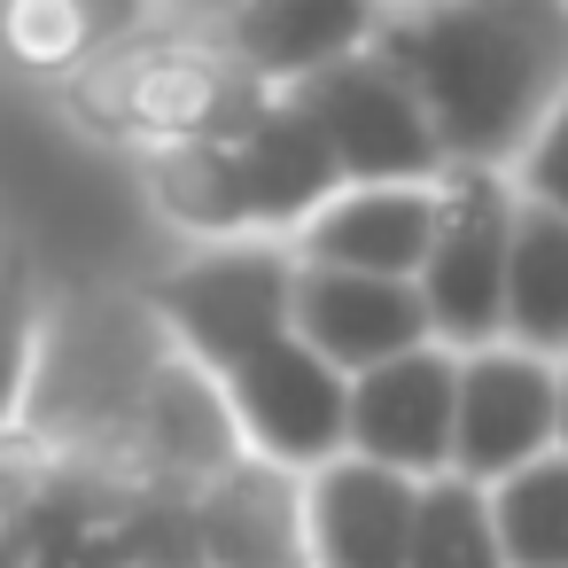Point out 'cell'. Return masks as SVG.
I'll list each match as a JSON object with an SVG mask.
<instances>
[{
	"label": "cell",
	"mask_w": 568,
	"mask_h": 568,
	"mask_svg": "<svg viewBox=\"0 0 568 568\" xmlns=\"http://www.w3.org/2000/svg\"><path fill=\"white\" fill-rule=\"evenodd\" d=\"M273 94L234 71V55L195 40H141L125 32L71 79V110L102 141H242V125Z\"/></svg>",
	"instance_id": "2"
},
{
	"label": "cell",
	"mask_w": 568,
	"mask_h": 568,
	"mask_svg": "<svg viewBox=\"0 0 568 568\" xmlns=\"http://www.w3.org/2000/svg\"><path fill=\"white\" fill-rule=\"evenodd\" d=\"M226 405H234V428L242 444H257V459L273 467H335L351 452V382L296 335H281L273 351H257L250 366H234L226 382Z\"/></svg>",
	"instance_id": "7"
},
{
	"label": "cell",
	"mask_w": 568,
	"mask_h": 568,
	"mask_svg": "<svg viewBox=\"0 0 568 568\" xmlns=\"http://www.w3.org/2000/svg\"><path fill=\"white\" fill-rule=\"evenodd\" d=\"M514 195L498 172H444L436 180V242L420 265V304L436 351H498L506 335V250H514Z\"/></svg>",
	"instance_id": "3"
},
{
	"label": "cell",
	"mask_w": 568,
	"mask_h": 568,
	"mask_svg": "<svg viewBox=\"0 0 568 568\" xmlns=\"http://www.w3.org/2000/svg\"><path fill=\"white\" fill-rule=\"evenodd\" d=\"M374 55L420 102L444 172H498L529 156L568 102V9L545 0H459V9L382 17Z\"/></svg>",
	"instance_id": "1"
},
{
	"label": "cell",
	"mask_w": 568,
	"mask_h": 568,
	"mask_svg": "<svg viewBox=\"0 0 568 568\" xmlns=\"http://www.w3.org/2000/svg\"><path fill=\"white\" fill-rule=\"evenodd\" d=\"M296 343H312L343 382L428 351V304L413 281H358V273H296Z\"/></svg>",
	"instance_id": "9"
},
{
	"label": "cell",
	"mask_w": 568,
	"mask_h": 568,
	"mask_svg": "<svg viewBox=\"0 0 568 568\" xmlns=\"http://www.w3.org/2000/svg\"><path fill=\"white\" fill-rule=\"evenodd\" d=\"M234 149V180H242V211H250V226H312L335 195H343V164H335V149L320 141V125L288 102V94H273L250 125H242V141H226Z\"/></svg>",
	"instance_id": "13"
},
{
	"label": "cell",
	"mask_w": 568,
	"mask_h": 568,
	"mask_svg": "<svg viewBox=\"0 0 568 568\" xmlns=\"http://www.w3.org/2000/svg\"><path fill=\"white\" fill-rule=\"evenodd\" d=\"M490 529L506 568H568V452H545L537 467L506 475L490 490Z\"/></svg>",
	"instance_id": "18"
},
{
	"label": "cell",
	"mask_w": 568,
	"mask_h": 568,
	"mask_svg": "<svg viewBox=\"0 0 568 568\" xmlns=\"http://www.w3.org/2000/svg\"><path fill=\"white\" fill-rule=\"evenodd\" d=\"M452 413H459V358L413 351L351 382V459L389 467L405 483L452 475Z\"/></svg>",
	"instance_id": "8"
},
{
	"label": "cell",
	"mask_w": 568,
	"mask_h": 568,
	"mask_svg": "<svg viewBox=\"0 0 568 568\" xmlns=\"http://www.w3.org/2000/svg\"><path fill=\"white\" fill-rule=\"evenodd\" d=\"M413 514H420V483L366 467L351 452L335 467H320L304 490V537H312L320 568H405Z\"/></svg>",
	"instance_id": "12"
},
{
	"label": "cell",
	"mask_w": 568,
	"mask_h": 568,
	"mask_svg": "<svg viewBox=\"0 0 568 568\" xmlns=\"http://www.w3.org/2000/svg\"><path fill=\"white\" fill-rule=\"evenodd\" d=\"M374 32H382V17L351 9V0H265V9L226 17V55L265 94H288V87L320 79L327 63L374 48Z\"/></svg>",
	"instance_id": "14"
},
{
	"label": "cell",
	"mask_w": 568,
	"mask_h": 568,
	"mask_svg": "<svg viewBox=\"0 0 568 568\" xmlns=\"http://www.w3.org/2000/svg\"><path fill=\"white\" fill-rule=\"evenodd\" d=\"M436 242V187H343L304 234L312 273H358V281H420Z\"/></svg>",
	"instance_id": "11"
},
{
	"label": "cell",
	"mask_w": 568,
	"mask_h": 568,
	"mask_svg": "<svg viewBox=\"0 0 568 568\" xmlns=\"http://www.w3.org/2000/svg\"><path fill=\"white\" fill-rule=\"evenodd\" d=\"M506 335L529 358L568 351V219L521 203L506 250Z\"/></svg>",
	"instance_id": "16"
},
{
	"label": "cell",
	"mask_w": 568,
	"mask_h": 568,
	"mask_svg": "<svg viewBox=\"0 0 568 568\" xmlns=\"http://www.w3.org/2000/svg\"><path fill=\"white\" fill-rule=\"evenodd\" d=\"M296 273L304 265H288L281 250L234 242V250H211V257H187L180 273H164L156 312L180 335V351L226 382L234 366H250L257 351L296 335Z\"/></svg>",
	"instance_id": "4"
},
{
	"label": "cell",
	"mask_w": 568,
	"mask_h": 568,
	"mask_svg": "<svg viewBox=\"0 0 568 568\" xmlns=\"http://www.w3.org/2000/svg\"><path fill=\"white\" fill-rule=\"evenodd\" d=\"M149 203L180 234H250L226 141H164V149H149Z\"/></svg>",
	"instance_id": "17"
},
{
	"label": "cell",
	"mask_w": 568,
	"mask_h": 568,
	"mask_svg": "<svg viewBox=\"0 0 568 568\" xmlns=\"http://www.w3.org/2000/svg\"><path fill=\"white\" fill-rule=\"evenodd\" d=\"M32 351H40V304L24 257H0V428L32 397Z\"/></svg>",
	"instance_id": "21"
},
{
	"label": "cell",
	"mask_w": 568,
	"mask_h": 568,
	"mask_svg": "<svg viewBox=\"0 0 568 568\" xmlns=\"http://www.w3.org/2000/svg\"><path fill=\"white\" fill-rule=\"evenodd\" d=\"M560 452V366L514 343L459 358V413H452V475L498 490L506 475Z\"/></svg>",
	"instance_id": "6"
},
{
	"label": "cell",
	"mask_w": 568,
	"mask_h": 568,
	"mask_svg": "<svg viewBox=\"0 0 568 568\" xmlns=\"http://www.w3.org/2000/svg\"><path fill=\"white\" fill-rule=\"evenodd\" d=\"M125 568H203V529H195V490H156L125 521Z\"/></svg>",
	"instance_id": "22"
},
{
	"label": "cell",
	"mask_w": 568,
	"mask_h": 568,
	"mask_svg": "<svg viewBox=\"0 0 568 568\" xmlns=\"http://www.w3.org/2000/svg\"><path fill=\"white\" fill-rule=\"evenodd\" d=\"M288 102L320 125V141L343 164V187H436L444 180V149L420 118V102L405 94V79L358 48L343 63H327L320 79L288 87Z\"/></svg>",
	"instance_id": "5"
},
{
	"label": "cell",
	"mask_w": 568,
	"mask_h": 568,
	"mask_svg": "<svg viewBox=\"0 0 568 568\" xmlns=\"http://www.w3.org/2000/svg\"><path fill=\"white\" fill-rule=\"evenodd\" d=\"M133 32V9H79V0H24V9L0 17V40H9L17 63L32 71H87L102 48H118Z\"/></svg>",
	"instance_id": "19"
},
{
	"label": "cell",
	"mask_w": 568,
	"mask_h": 568,
	"mask_svg": "<svg viewBox=\"0 0 568 568\" xmlns=\"http://www.w3.org/2000/svg\"><path fill=\"white\" fill-rule=\"evenodd\" d=\"M560 452H568V374H560Z\"/></svg>",
	"instance_id": "24"
},
{
	"label": "cell",
	"mask_w": 568,
	"mask_h": 568,
	"mask_svg": "<svg viewBox=\"0 0 568 568\" xmlns=\"http://www.w3.org/2000/svg\"><path fill=\"white\" fill-rule=\"evenodd\" d=\"M203 568H312L304 537V483L257 452H242L226 475L195 490Z\"/></svg>",
	"instance_id": "10"
},
{
	"label": "cell",
	"mask_w": 568,
	"mask_h": 568,
	"mask_svg": "<svg viewBox=\"0 0 568 568\" xmlns=\"http://www.w3.org/2000/svg\"><path fill=\"white\" fill-rule=\"evenodd\" d=\"M405 568H506L498 529H490V490H475L459 475L420 483V514H413Z\"/></svg>",
	"instance_id": "20"
},
{
	"label": "cell",
	"mask_w": 568,
	"mask_h": 568,
	"mask_svg": "<svg viewBox=\"0 0 568 568\" xmlns=\"http://www.w3.org/2000/svg\"><path fill=\"white\" fill-rule=\"evenodd\" d=\"M521 203L568 219V102L545 118V133H537L529 156H521Z\"/></svg>",
	"instance_id": "23"
},
{
	"label": "cell",
	"mask_w": 568,
	"mask_h": 568,
	"mask_svg": "<svg viewBox=\"0 0 568 568\" xmlns=\"http://www.w3.org/2000/svg\"><path fill=\"white\" fill-rule=\"evenodd\" d=\"M141 428H149V452H156L172 475H187L195 490L242 459L234 405H226V389L203 382L195 366H156V382H149V397H141Z\"/></svg>",
	"instance_id": "15"
}]
</instances>
